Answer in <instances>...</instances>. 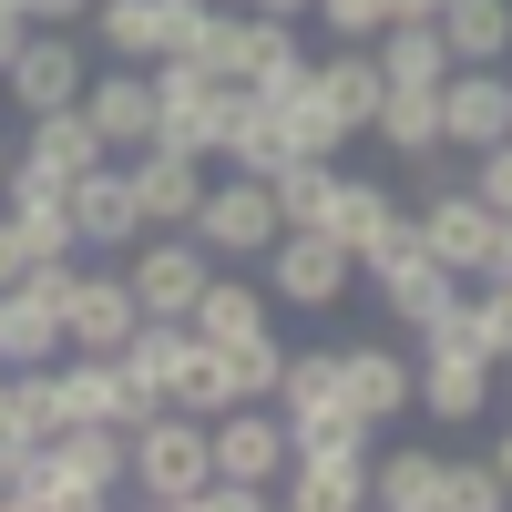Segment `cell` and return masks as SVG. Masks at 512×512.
<instances>
[{"mask_svg": "<svg viewBox=\"0 0 512 512\" xmlns=\"http://www.w3.org/2000/svg\"><path fill=\"white\" fill-rule=\"evenodd\" d=\"M226 359H236V390H246V400H277V369H287V338H277V328H256V338H236Z\"/></svg>", "mask_w": 512, "mask_h": 512, "instance_id": "cell-33", "label": "cell"}, {"mask_svg": "<svg viewBox=\"0 0 512 512\" xmlns=\"http://www.w3.org/2000/svg\"><path fill=\"white\" fill-rule=\"evenodd\" d=\"M482 451H492V472H502V492H512V431H492Z\"/></svg>", "mask_w": 512, "mask_h": 512, "instance_id": "cell-40", "label": "cell"}, {"mask_svg": "<svg viewBox=\"0 0 512 512\" xmlns=\"http://www.w3.org/2000/svg\"><path fill=\"white\" fill-rule=\"evenodd\" d=\"M502 472H492V451H441V512H502Z\"/></svg>", "mask_w": 512, "mask_h": 512, "instance_id": "cell-29", "label": "cell"}, {"mask_svg": "<svg viewBox=\"0 0 512 512\" xmlns=\"http://www.w3.org/2000/svg\"><path fill=\"white\" fill-rule=\"evenodd\" d=\"M52 431H62V379L11 369V441H52Z\"/></svg>", "mask_w": 512, "mask_h": 512, "instance_id": "cell-31", "label": "cell"}, {"mask_svg": "<svg viewBox=\"0 0 512 512\" xmlns=\"http://www.w3.org/2000/svg\"><path fill=\"white\" fill-rule=\"evenodd\" d=\"M441 41H451V62H512V0H451Z\"/></svg>", "mask_w": 512, "mask_h": 512, "instance_id": "cell-28", "label": "cell"}, {"mask_svg": "<svg viewBox=\"0 0 512 512\" xmlns=\"http://www.w3.org/2000/svg\"><path fill=\"white\" fill-rule=\"evenodd\" d=\"M369 134L390 144V154H410V164H420V154H441V144H451V134H441V82H390Z\"/></svg>", "mask_w": 512, "mask_h": 512, "instance_id": "cell-21", "label": "cell"}, {"mask_svg": "<svg viewBox=\"0 0 512 512\" xmlns=\"http://www.w3.org/2000/svg\"><path fill=\"white\" fill-rule=\"evenodd\" d=\"M195 328L216 338V349H236V338H256V328H277L267 267H216V277H205V297H195Z\"/></svg>", "mask_w": 512, "mask_h": 512, "instance_id": "cell-16", "label": "cell"}, {"mask_svg": "<svg viewBox=\"0 0 512 512\" xmlns=\"http://www.w3.org/2000/svg\"><path fill=\"white\" fill-rule=\"evenodd\" d=\"M277 410H287V420L349 410V349H287V369H277Z\"/></svg>", "mask_w": 512, "mask_h": 512, "instance_id": "cell-22", "label": "cell"}, {"mask_svg": "<svg viewBox=\"0 0 512 512\" xmlns=\"http://www.w3.org/2000/svg\"><path fill=\"white\" fill-rule=\"evenodd\" d=\"M72 349V328H62V308L41 297L31 277L21 287H0V369H52Z\"/></svg>", "mask_w": 512, "mask_h": 512, "instance_id": "cell-19", "label": "cell"}, {"mask_svg": "<svg viewBox=\"0 0 512 512\" xmlns=\"http://www.w3.org/2000/svg\"><path fill=\"white\" fill-rule=\"evenodd\" d=\"M205 431H216V472L226 482H256V492H277L287 461H297V420L277 400H236V410L205 420Z\"/></svg>", "mask_w": 512, "mask_h": 512, "instance_id": "cell-10", "label": "cell"}, {"mask_svg": "<svg viewBox=\"0 0 512 512\" xmlns=\"http://www.w3.org/2000/svg\"><path fill=\"white\" fill-rule=\"evenodd\" d=\"M103 62H164L175 52V0H93V21H82Z\"/></svg>", "mask_w": 512, "mask_h": 512, "instance_id": "cell-17", "label": "cell"}, {"mask_svg": "<svg viewBox=\"0 0 512 512\" xmlns=\"http://www.w3.org/2000/svg\"><path fill=\"white\" fill-rule=\"evenodd\" d=\"M318 93L349 113L359 134H369V123H379V93H390V72H379V52H369V41H338V52L318 62Z\"/></svg>", "mask_w": 512, "mask_h": 512, "instance_id": "cell-25", "label": "cell"}, {"mask_svg": "<svg viewBox=\"0 0 512 512\" xmlns=\"http://www.w3.org/2000/svg\"><path fill=\"white\" fill-rule=\"evenodd\" d=\"M72 226H82V256H134L154 226L134 205V175H123V154H103L93 175H72Z\"/></svg>", "mask_w": 512, "mask_h": 512, "instance_id": "cell-11", "label": "cell"}, {"mask_svg": "<svg viewBox=\"0 0 512 512\" xmlns=\"http://www.w3.org/2000/svg\"><path fill=\"white\" fill-rule=\"evenodd\" d=\"M226 256L205 246L195 226H154L134 256H123V277H134V297H144V318H195V297H205V277H216Z\"/></svg>", "mask_w": 512, "mask_h": 512, "instance_id": "cell-6", "label": "cell"}, {"mask_svg": "<svg viewBox=\"0 0 512 512\" xmlns=\"http://www.w3.org/2000/svg\"><path fill=\"white\" fill-rule=\"evenodd\" d=\"M226 113H236V82H226V72H205V62H185V52L154 62V144L216 164V154H226Z\"/></svg>", "mask_w": 512, "mask_h": 512, "instance_id": "cell-3", "label": "cell"}, {"mask_svg": "<svg viewBox=\"0 0 512 512\" xmlns=\"http://www.w3.org/2000/svg\"><path fill=\"white\" fill-rule=\"evenodd\" d=\"M82 113H93L103 154H144V144H154V62H93Z\"/></svg>", "mask_w": 512, "mask_h": 512, "instance_id": "cell-13", "label": "cell"}, {"mask_svg": "<svg viewBox=\"0 0 512 512\" xmlns=\"http://www.w3.org/2000/svg\"><path fill=\"white\" fill-rule=\"evenodd\" d=\"M502 390H512V359H502Z\"/></svg>", "mask_w": 512, "mask_h": 512, "instance_id": "cell-46", "label": "cell"}, {"mask_svg": "<svg viewBox=\"0 0 512 512\" xmlns=\"http://www.w3.org/2000/svg\"><path fill=\"white\" fill-rule=\"evenodd\" d=\"M246 11H277V21H308L318 0H246Z\"/></svg>", "mask_w": 512, "mask_h": 512, "instance_id": "cell-41", "label": "cell"}, {"mask_svg": "<svg viewBox=\"0 0 512 512\" xmlns=\"http://www.w3.org/2000/svg\"><path fill=\"white\" fill-rule=\"evenodd\" d=\"M0 11H31V0H0Z\"/></svg>", "mask_w": 512, "mask_h": 512, "instance_id": "cell-45", "label": "cell"}, {"mask_svg": "<svg viewBox=\"0 0 512 512\" xmlns=\"http://www.w3.org/2000/svg\"><path fill=\"white\" fill-rule=\"evenodd\" d=\"M31 21H62V31H82V21H93V0H31Z\"/></svg>", "mask_w": 512, "mask_h": 512, "instance_id": "cell-38", "label": "cell"}, {"mask_svg": "<svg viewBox=\"0 0 512 512\" xmlns=\"http://www.w3.org/2000/svg\"><path fill=\"white\" fill-rule=\"evenodd\" d=\"M369 502H390V512H441V451H431V441L379 451V461H369Z\"/></svg>", "mask_w": 512, "mask_h": 512, "instance_id": "cell-24", "label": "cell"}, {"mask_svg": "<svg viewBox=\"0 0 512 512\" xmlns=\"http://www.w3.org/2000/svg\"><path fill=\"white\" fill-rule=\"evenodd\" d=\"M21 277H31V246H21V216L0 205V287H21Z\"/></svg>", "mask_w": 512, "mask_h": 512, "instance_id": "cell-37", "label": "cell"}, {"mask_svg": "<svg viewBox=\"0 0 512 512\" xmlns=\"http://www.w3.org/2000/svg\"><path fill=\"white\" fill-rule=\"evenodd\" d=\"M287 134H297V154H328V164H338V154H349V134H359V123L338 113V103L318 93V82H308V93L287 103Z\"/></svg>", "mask_w": 512, "mask_h": 512, "instance_id": "cell-30", "label": "cell"}, {"mask_svg": "<svg viewBox=\"0 0 512 512\" xmlns=\"http://www.w3.org/2000/svg\"><path fill=\"white\" fill-rule=\"evenodd\" d=\"M277 226H287V216H277V185H267V175H236V164H226V175L205 185V205H195V236L216 246L226 267H256V256L277 246Z\"/></svg>", "mask_w": 512, "mask_h": 512, "instance_id": "cell-9", "label": "cell"}, {"mask_svg": "<svg viewBox=\"0 0 512 512\" xmlns=\"http://www.w3.org/2000/svg\"><path fill=\"white\" fill-rule=\"evenodd\" d=\"M21 154L52 164V175H93V164H103V134H93V113H82V103H62V113H31V123H21Z\"/></svg>", "mask_w": 512, "mask_h": 512, "instance_id": "cell-23", "label": "cell"}, {"mask_svg": "<svg viewBox=\"0 0 512 512\" xmlns=\"http://www.w3.org/2000/svg\"><path fill=\"white\" fill-rule=\"evenodd\" d=\"M410 216H420V236H431V256H441L451 277H492V256H502V205H482L472 175L410 195Z\"/></svg>", "mask_w": 512, "mask_h": 512, "instance_id": "cell-8", "label": "cell"}, {"mask_svg": "<svg viewBox=\"0 0 512 512\" xmlns=\"http://www.w3.org/2000/svg\"><path fill=\"white\" fill-rule=\"evenodd\" d=\"M216 164H236V175H287V164H297L287 103H267V93H246V82H236V113H226V154H216Z\"/></svg>", "mask_w": 512, "mask_h": 512, "instance_id": "cell-18", "label": "cell"}, {"mask_svg": "<svg viewBox=\"0 0 512 512\" xmlns=\"http://www.w3.org/2000/svg\"><path fill=\"white\" fill-rule=\"evenodd\" d=\"M400 216H410V195H390L379 175H349V164H338V205H328V236L349 246V256H369V246L390 236Z\"/></svg>", "mask_w": 512, "mask_h": 512, "instance_id": "cell-20", "label": "cell"}, {"mask_svg": "<svg viewBox=\"0 0 512 512\" xmlns=\"http://www.w3.org/2000/svg\"><path fill=\"white\" fill-rule=\"evenodd\" d=\"M502 400V359L482 338H441V349H420V420L431 431H472V420Z\"/></svg>", "mask_w": 512, "mask_h": 512, "instance_id": "cell-7", "label": "cell"}, {"mask_svg": "<svg viewBox=\"0 0 512 512\" xmlns=\"http://www.w3.org/2000/svg\"><path fill=\"white\" fill-rule=\"evenodd\" d=\"M267 267V287H277V308H308V318H328L338 297L359 287V256L338 246L328 226H277V246L256 256Z\"/></svg>", "mask_w": 512, "mask_h": 512, "instance_id": "cell-5", "label": "cell"}, {"mask_svg": "<svg viewBox=\"0 0 512 512\" xmlns=\"http://www.w3.org/2000/svg\"><path fill=\"white\" fill-rule=\"evenodd\" d=\"M349 410L359 420H410L420 410V359L410 349H390V338H349Z\"/></svg>", "mask_w": 512, "mask_h": 512, "instance_id": "cell-15", "label": "cell"}, {"mask_svg": "<svg viewBox=\"0 0 512 512\" xmlns=\"http://www.w3.org/2000/svg\"><path fill=\"white\" fill-rule=\"evenodd\" d=\"M472 195H482V205H502V216H512V134L472 154Z\"/></svg>", "mask_w": 512, "mask_h": 512, "instance_id": "cell-36", "label": "cell"}, {"mask_svg": "<svg viewBox=\"0 0 512 512\" xmlns=\"http://www.w3.org/2000/svg\"><path fill=\"white\" fill-rule=\"evenodd\" d=\"M400 11H410V21H441V11H451V0H400Z\"/></svg>", "mask_w": 512, "mask_h": 512, "instance_id": "cell-42", "label": "cell"}, {"mask_svg": "<svg viewBox=\"0 0 512 512\" xmlns=\"http://www.w3.org/2000/svg\"><path fill=\"white\" fill-rule=\"evenodd\" d=\"M123 175H134V205H144V226H195V205H205V154H175V144H144V154H123Z\"/></svg>", "mask_w": 512, "mask_h": 512, "instance_id": "cell-14", "label": "cell"}, {"mask_svg": "<svg viewBox=\"0 0 512 512\" xmlns=\"http://www.w3.org/2000/svg\"><path fill=\"white\" fill-rule=\"evenodd\" d=\"M472 338H482L492 359H512V267L472 277Z\"/></svg>", "mask_w": 512, "mask_h": 512, "instance_id": "cell-32", "label": "cell"}, {"mask_svg": "<svg viewBox=\"0 0 512 512\" xmlns=\"http://www.w3.org/2000/svg\"><path fill=\"white\" fill-rule=\"evenodd\" d=\"M93 41L82 31H62V21H31V41H21V62L0 72V93H11V113L31 123V113H62V103H82L93 93Z\"/></svg>", "mask_w": 512, "mask_h": 512, "instance_id": "cell-4", "label": "cell"}, {"mask_svg": "<svg viewBox=\"0 0 512 512\" xmlns=\"http://www.w3.org/2000/svg\"><path fill=\"white\" fill-rule=\"evenodd\" d=\"M154 410H164V390H154V379H144L134 359H123V349H113V400H103V420H113V431H144V420H154Z\"/></svg>", "mask_w": 512, "mask_h": 512, "instance_id": "cell-35", "label": "cell"}, {"mask_svg": "<svg viewBox=\"0 0 512 512\" xmlns=\"http://www.w3.org/2000/svg\"><path fill=\"white\" fill-rule=\"evenodd\" d=\"M328 41H379V31H390L400 21V0H318V11H308Z\"/></svg>", "mask_w": 512, "mask_h": 512, "instance_id": "cell-34", "label": "cell"}, {"mask_svg": "<svg viewBox=\"0 0 512 512\" xmlns=\"http://www.w3.org/2000/svg\"><path fill=\"white\" fill-rule=\"evenodd\" d=\"M11 164H21V144H0V185H11Z\"/></svg>", "mask_w": 512, "mask_h": 512, "instance_id": "cell-43", "label": "cell"}, {"mask_svg": "<svg viewBox=\"0 0 512 512\" xmlns=\"http://www.w3.org/2000/svg\"><path fill=\"white\" fill-rule=\"evenodd\" d=\"M369 461H379V420L318 410V420H297V461H287L277 502H297V512H359L369 502Z\"/></svg>", "mask_w": 512, "mask_h": 512, "instance_id": "cell-1", "label": "cell"}, {"mask_svg": "<svg viewBox=\"0 0 512 512\" xmlns=\"http://www.w3.org/2000/svg\"><path fill=\"white\" fill-rule=\"evenodd\" d=\"M205 482H216V431H205L195 410L164 400L144 431H134V502L185 512V502H205Z\"/></svg>", "mask_w": 512, "mask_h": 512, "instance_id": "cell-2", "label": "cell"}, {"mask_svg": "<svg viewBox=\"0 0 512 512\" xmlns=\"http://www.w3.org/2000/svg\"><path fill=\"white\" fill-rule=\"evenodd\" d=\"M369 52H379V72H390V82H451V41H441V21H390V31H379L369 41Z\"/></svg>", "mask_w": 512, "mask_h": 512, "instance_id": "cell-26", "label": "cell"}, {"mask_svg": "<svg viewBox=\"0 0 512 512\" xmlns=\"http://www.w3.org/2000/svg\"><path fill=\"white\" fill-rule=\"evenodd\" d=\"M441 134L461 154H482V144L512 134V62H451V82H441Z\"/></svg>", "mask_w": 512, "mask_h": 512, "instance_id": "cell-12", "label": "cell"}, {"mask_svg": "<svg viewBox=\"0 0 512 512\" xmlns=\"http://www.w3.org/2000/svg\"><path fill=\"white\" fill-rule=\"evenodd\" d=\"M21 41H31V11H0V72L21 62Z\"/></svg>", "mask_w": 512, "mask_h": 512, "instance_id": "cell-39", "label": "cell"}, {"mask_svg": "<svg viewBox=\"0 0 512 512\" xmlns=\"http://www.w3.org/2000/svg\"><path fill=\"white\" fill-rule=\"evenodd\" d=\"M492 267H512V216H502V256H492Z\"/></svg>", "mask_w": 512, "mask_h": 512, "instance_id": "cell-44", "label": "cell"}, {"mask_svg": "<svg viewBox=\"0 0 512 512\" xmlns=\"http://www.w3.org/2000/svg\"><path fill=\"white\" fill-rule=\"evenodd\" d=\"M175 410H195V420H216V410H236L246 390H236V359L216 349V338L195 328V349H185V369H175V390H164Z\"/></svg>", "mask_w": 512, "mask_h": 512, "instance_id": "cell-27", "label": "cell"}]
</instances>
